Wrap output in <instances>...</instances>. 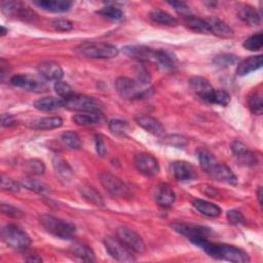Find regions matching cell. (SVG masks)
I'll return each mask as SVG.
<instances>
[{
  "label": "cell",
  "mask_w": 263,
  "mask_h": 263,
  "mask_svg": "<svg viewBox=\"0 0 263 263\" xmlns=\"http://www.w3.org/2000/svg\"><path fill=\"white\" fill-rule=\"evenodd\" d=\"M196 246L209 256L218 260H225L235 263H246L250 261L248 253L234 246L211 242L209 239L201 240Z\"/></svg>",
  "instance_id": "6da1fadb"
},
{
  "label": "cell",
  "mask_w": 263,
  "mask_h": 263,
  "mask_svg": "<svg viewBox=\"0 0 263 263\" xmlns=\"http://www.w3.org/2000/svg\"><path fill=\"white\" fill-rule=\"evenodd\" d=\"M41 225L46 229L47 232L51 233L55 237L61 239H71L75 236L76 227L74 224L64 221L60 218L53 217L51 215H41L39 217Z\"/></svg>",
  "instance_id": "7a4b0ae2"
},
{
  "label": "cell",
  "mask_w": 263,
  "mask_h": 263,
  "mask_svg": "<svg viewBox=\"0 0 263 263\" xmlns=\"http://www.w3.org/2000/svg\"><path fill=\"white\" fill-rule=\"evenodd\" d=\"M1 238L8 247L17 251H25L31 245V238L27 232L14 224L2 227Z\"/></svg>",
  "instance_id": "3957f363"
},
{
  "label": "cell",
  "mask_w": 263,
  "mask_h": 263,
  "mask_svg": "<svg viewBox=\"0 0 263 263\" xmlns=\"http://www.w3.org/2000/svg\"><path fill=\"white\" fill-rule=\"evenodd\" d=\"M76 49L80 54L86 58L100 60L115 58L119 52L115 45L105 42H84Z\"/></svg>",
  "instance_id": "277c9868"
},
{
  "label": "cell",
  "mask_w": 263,
  "mask_h": 263,
  "mask_svg": "<svg viewBox=\"0 0 263 263\" xmlns=\"http://www.w3.org/2000/svg\"><path fill=\"white\" fill-rule=\"evenodd\" d=\"M114 85L117 93L126 100L140 99L149 91L148 84H144L139 79L133 80L128 77H118Z\"/></svg>",
  "instance_id": "5b68a950"
},
{
  "label": "cell",
  "mask_w": 263,
  "mask_h": 263,
  "mask_svg": "<svg viewBox=\"0 0 263 263\" xmlns=\"http://www.w3.org/2000/svg\"><path fill=\"white\" fill-rule=\"evenodd\" d=\"M171 226L176 232L187 237L195 246L199 241L208 239L211 234L210 228H208L205 226L193 224V223H186V222L178 221V222H174Z\"/></svg>",
  "instance_id": "8992f818"
},
{
  "label": "cell",
  "mask_w": 263,
  "mask_h": 263,
  "mask_svg": "<svg viewBox=\"0 0 263 263\" xmlns=\"http://www.w3.org/2000/svg\"><path fill=\"white\" fill-rule=\"evenodd\" d=\"M64 103L65 108L81 112H101L104 106L103 103L97 98L78 93L64 100Z\"/></svg>",
  "instance_id": "52a82bcc"
},
{
  "label": "cell",
  "mask_w": 263,
  "mask_h": 263,
  "mask_svg": "<svg viewBox=\"0 0 263 263\" xmlns=\"http://www.w3.org/2000/svg\"><path fill=\"white\" fill-rule=\"evenodd\" d=\"M102 186L109 192L113 197L127 198L130 196V190L127 185L118 177L114 176L109 172L100 174L99 176Z\"/></svg>",
  "instance_id": "ba28073f"
},
{
  "label": "cell",
  "mask_w": 263,
  "mask_h": 263,
  "mask_svg": "<svg viewBox=\"0 0 263 263\" xmlns=\"http://www.w3.org/2000/svg\"><path fill=\"white\" fill-rule=\"evenodd\" d=\"M104 246L108 254L118 262H134L136 261L133 251H130L123 242L118 238L107 236L104 239Z\"/></svg>",
  "instance_id": "9c48e42d"
},
{
  "label": "cell",
  "mask_w": 263,
  "mask_h": 263,
  "mask_svg": "<svg viewBox=\"0 0 263 263\" xmlns=\"http://www.w3.org/2000/svg\"><path fill=\"white\" fill-rule=\"evenodd\" d=\"M116 234L117 238L123 242L130 251L138 254H143L145 252L146 247L142 237L133 229L126 226H120L117 228Z\"/></svg>",
  "instance_id": "30bf717a"
},
{
  "label": "cell",
  "mask_w": 263,
  "mask_h": 263,
  "mask_svg": "<svg viewBox=\"0 0 263 263\" xmlns=\"http://www.w3.org/2000/svg\"><path fill=\"white\" fill-rule=\"evenodd\" d=\"M1 11L7 16H13L24 21H33L36 17L33 10L18 1H2Z\"/></svg>",
  "instance_id": "8fae6325"
},
{
  "label": "cell",
  "mask_w": 263,
  "mask_h": 263,
  "mask_svg": "<svg viewBox=\"0 0 263 263\" xmlns=\"http://www.w3.org/2000/svg\"><path fill=\"white\" fill-rule=\"evenodd\" d=\"M134 163L138 172L147 177L155 176L159 173L158 160L151 154L142 152L135 156Z\"/></svg>",
  "instance_id": "7c38bea8"
},
{
  "label": "cell",
  "mask_w": 263,
  "mask_h": 263,
  "mask_svg": "<svg viewBox=\"0 0 263 263\" xmlns=\"http://www.w3.org/2000/svg\"><path fill=\"white\" fill-rule=\"evenodd\" d=\"M172 176L180 182H186L196 178L197 174L194 166L184 160H177L170 165Z\"/></svg>",
  "instance_id": "4fadbf2b"
},
{
  "label": "cell",
  "mask_w": 263,
  "mask_h": 263,
  "mask_svg": "<svg viewBox=\"0 0 263 263\" xmlns=\"http://www.w3.org/2000/svg\"><path fill=\"white\" fill-rule=\"evenodd\" d=\"M189 84L192 88V90L203 101L211 103L213 102L214 93H215V88L211 85L209 80H206L203 77L195 76L192 77L189 80Z\"/></svg>",
  "instance_id": "5bb4252c"
},
{
  "label": "cell",
  "mask_w": 263,
  "mask_h": 263,
  "mask_svg": "<svg viewBox=\"0 0 263 263\" xmlns=\"http://www.w3.org/2000/svg\"><path fill=\"white\" fill-rule=\"evenodd\" d=\"M152 63L165 71L175 70L178 67L177 57L175 53L166 49H155Z\"/></svg>",
  "instance_id": "9a60e30c"
},
{
  "label": "cell",
  "mask_w": 263,
  "mask_h": 263,
  "mask_svg": "<svg viewBox=\"0 0 263 263\" xmlns=\"http://www.w3.org/2000/svg\"><path fill=\"white\" fill-rule=\"evenodd\" d=\"M212 178L228 185H236L237 178L234 173L224 163L216 162L208 173Z\"/></svg>",
  "instance_id": "2e32d148"
},
{
  "label": "cell",
  "mask_w": 263,
  "mask_h": 263,
  "mask_svg": "<svg viewBox=\"0 0 263 263\" xmlns=\"http://www.w3.org/2000/svg\"><path fill=\"white\" fill-rule=\"evenodd\" d=\"M37 71L46 80L59 81L64 76V71L62 67L58 63L51 61H46L39 64L37 67Z\"/></svg>",
  "instance_id": "e0dca14e"
},
{
  "label": "cell",
  "mask_w": 263,
  "mask_h": 263,
  "mask_svg": "<svg viewBox=\"0 0 263 263\" xmlns=\"http://www.w3.org/2000/svg\"><path fill=\"white\" fill-rule=\"evenodd\" d=\"M124 54L141 62H151L154 55V49L144 45H127L122 48Z\"/></svg>",
  "instance_id": "ac0fdd59"
},
{
  "label": "cell",
  "mask_w": 263,
  "mask_h": 263,
  "mask_svg": "<svg viewBox=\"0 0 263 263\" xmlns=\"http://www.w3.org/2000/svg\"><path fill=\"white\" fill-rule=\"evenodd\" d=\"M135 120L139 126H141L146 132H148L154 136L160 137V136L164 135L165 129H164L163 125L157 119H155L149 115H137L135 117Z\"/></svg>",
  "instance_id": "d6986e66"
},
{
  "label": "cell",
  "mask_w": 263,
  "mask_h": 263,
  "mask_svg": "<svg viewBox=\"0 0 263 263\" xmlns=\"http://www.w3.org/2000/svg\"><path fill=\"white\" fill-rule=\"evenodd\" d=\"M10 83L13 86L29 90V91H40L43 89L42 83L30 75L17 74L10 78Z\"/></svg>",
  "instance_id": "ffe728a7"
},
{
  "label": "cell",
  "mask_w": 263,
  "mask_h": 263,
  "mask_svg": "<svg viewBox=\"0 0 263 263\" xmlns=\"http://www.w3.org/2000/svg\"><path fill=\"white\" fill-rule=\"evenodd\" d=\"M205 22L208 23L210 33L220 38H231L234 36V31L220 18L215 16L208 17Z\"/></svg>",
  "instance_id": "44dd1931"
},
{
  "label": "cell",
  "mask_w": 263,
  "mask_h": 263,
  "mask_svg": "<svg viewBox=\"0 0 263 263\" xmlns=\"http://www.w3.org/2000/svg\"><path fill=\"white\" fill-rule=\"evenodd\" d=\"M231 151L233 155L238 159V161L246 165H254L257 162L255 154L239 141H234L231 144Z\"/></svg>",
  "instance_id": "7402d4cb"
},
{
  "label": "cell",
  "mask_w": 263,
  "mask_h": 263,
  "mask_svg": "<svg viewBox=\"0 0 263 263\" xmlns=\"http://www.w3.org/2000/svg\"><path fill=\"white\" fill-rule=\"evenodd\" d=\"M262 64L263 58L261 54L248 57L247 59H243L238 63L236 67V74L238 76H245L247 74H250L251 72L260 69L262 67Z\"/></svg>",
  "instance_id": "603a6c76"
},
{
  "label": "cell",
  "mask_w": 263,
  "mask_h": 263,
  "mask_svg": "<svg viewBox=\"0 0 263 263\" xmlns=\"http://www.w3.org/2000/svg\"><path fill=\"white\" fill-rule=\"evenodd\" d=\"M237 15L245 24L252 27L258 26L261 22L260 14L253 6L249 4H240L237 7Z\"/></svg>",
  "instance_id": "cb8c5ba5"
},
{
  "label": "cell",
  "mask_w": 263,
  "mask_h": 263,
  "mask_svg": "<svg viewBox=\"0 0 263 263\" xmlns=\"http://www.w3.org/2000/svg\"><path fill=\"white\" fill-rule=\"evenodd\" d=\"M34 4L42 8L43 10L50 11V12H58V13L66 12L72 6V2L67 0H40V1H35Z\"/></svg>",
  "instance_id": "d4e9b609"
},
{
  "label": "cell",
  "mask_w": 263,
  "mask_h": 263,
  "mask_svg": "<svg viewBox=\"0 0 263 263\" xmlns=\"http://www.w3.org/2000/svg\"><path fill=\"white\" fill-rule=\"evenodd\" d=\"M52 164H53V168H54L57 176L63 182L66 183V182L71 181V179L74 176V173H73V170L71 168V166L67 163V161H65L62 157L57 155L53 157Z\"/></svg>",
  "instance_id": "484cf974"
},
{
  "label": "cell",
  "mask_w": 263,
  "mask_h": 263,
  "mask_svg": "<svg viewBox=\"0 0 263 263\" xmlns=\"http://www.w3.org/2000/svg\"><path fill=\"white\" fill-rule=\"evenodd\" d=\"M175 199H176V194L168 185L162 184L157 188L155 193V201L159 205L163 208H167L174 203Z\"/></svg>",
  "instance_id": "4316f807"
},
{
  "label": "cell",
  "mask_w": 263,
  "mask_h": 263,
  "mask_svg": "<svg viewBox=\"0 0 263 263\" xmlns=\"http://www.w3.org/2000/svg\"><path fill=\"white\" fill-rule=\"evenodd\" d=\"M63 125V119L58 116L53 117H43L35 119L31 122L30 126L34 129L39 130H48V129H54L58 127H61Z\"/></svg>",
  "instance_id": "83f0119b"
},
{
  "label": "cell",
  "mask_w": 263,
  "mask_h": 263,
  "mask_svg": "<svg viewBox=\"0 0 263 263\" xmlns=\"http://www.w3.org/2000/svg\"><path fill=\"white\" fill-rule=\"evenodd\" d=\"M64 100L54 97H44L34 102V107L40 111H54L64 107Z\"/></svg>",
  "instance_id": "f1b7e54d"
},
{
  "label": "cell",
  "mask_w": 263,
  "mask_h": 263,
  "mask_svg": "<svg viewBox=\"0 0 263 263\" xmlns=\"http://www.w3.org/2000/svg\"><path fill=\"white\" fill-rule=\"evenodd\" d=\"M149 18L157 24L164 25V26H170V27H175L178 25V21L176 17L171 15L168 12L159 9V8H154L149 12Z\"/></svg>",
  "instance_id": "f546056e"
},
{
  "label": "cell",
  "mask_w": 263,
  "mask_h": 263,
  "mask_svg": "<svg viewBox=\"0 0 263 263\" xmlns=\"http://www.w3.org/2000/svg\"><path fill=\"white\" fill-rule=\"evenodd\" d=\"M193 206L202 215L210 217V218H215L218 217L221 214V209L213 203L210 202L208 200H203V199H195L193 201Z\"/></svg>",
  "instance_id": "4dcf8cb0"
},
{
  "label": "cell",
  "mask_w": 263,
  "mask_h": 263,
  "mask_svg": "<svg viewBox=\"0 0 263 263\" xmlns=\"http://www.w3.org/2000/svg\"><path fill=\"white\" fill-rule=\"evenodd\" d=\"M71 251L76 257H78L79 259H81L83 261H86V262L96 261L93 251L87 245H85L83 242H79V241L74 242L71 247Z\"/></svg>",
  "instance_id": "1f68e13d"
},
{
  "label": "cell",
  "mask_w": 263,
  "mask_h": 263,
  "mask_svg": "<svg viewBox=\"0 0 263 263\" xmlns=\"http://www.w3.org/2000/svg\"><path fill=\"white\" fill-rule=\"evenodd\" d=\"M72 120L77 125H91L99 123L102 120V114L101 112H82L79 114H76L72 117Z\"/></svg>",
  "instance_id": "d6a6232c"
},
{
  "label": "cell",
  "mask_w": 263,
  "mask_h": 263,
  "mask_svg": "<svg viewBox=\"0 0 263 263\" xmlns=\"http://www.w3.org/2000/svg\"><path fill=\"white\" fill-rule=\"evenodd\" d=\"M184 22H185V25L190 30H192L194 32L201 33V34L210 33L208 23L203 18H200L198 16H195V15L191 14V15H188V16L184 17Z\"/></svg>",
  "instance_id": "836d02e7"
},
{
  "label": "cell",
  "mask_w": 263,
  "mask_h": 263,
  "mask_svg": "<svg viewBox=\"0 0 263 263\" xmlns=\"http://www.w3.org/2000/svg\"><path fill=\"white\" fill-rule=\"evenodd\" d=\"M196 153H197L200 167L205 173H209V171L212 168V166L217 162V159L209 150H206L204 148H199Z\"/></svg>",
  "instance_id": "e575fe53"
},
{
  "label": "cell",
  "mask_w": 263,
  "mask_h": 263,
  "mask_svg": "<svg viewBox=\"0 0 263 263\" xmlns=\"http://www.w3.org/2000/svg\"><path fill=\"white\" fill-rule=\"evenodd\" d=\"M81 195L83 198H85L88 202L97 205V206H103L104 205V200L102 195L92 187L90 186H82L80 188Z\"/></svg>",
  "instance_id": "d590c367"
},
{
  "label": "cell",
  "mask_w": 263,
  "mask_h": 263,
  "mask_svg": "<svg viewBox=\"0 0 263 263\" xmlns=\"http://www.w3.org/2000/svg\"><path fill=\"white\" fill-rule=\"evenodd\" d=\"M61 140L70 149L79 150L82 147V142H81L80 137L73 130H68V132H65L64 134H62Z\"/></svg>",
  "instance_id": "8d00e7d4"
},
{
  "label": "cell",
  "mask_w": 263,
  "mask_h": 263,
  "mask_svg": "<svg viewBox=\"0 0 263 263\" xmlns=\"http://www.w3.org/2000/svg\"><path fill=\"white\" fill-rule=\"evenodd\" d=\"M97 13L105 18H108L110 21H116V22L121 21L124 16L122 10L113 5H107V6L103 7L102 9L98 10Z\"/></svg>",
  "instance_id": "74e56055"
},
{
  "label": "cell",
  "mask_w": 263,
  "mask_h": 263,
  "mask_svg": "<svg viewBox=\"0 0 263 263\" xmlns=\"http://www.w3.org/2000/svg\"><path fill=\"white\" fill-rule=\"evenodd\" d=\"M22 184L26 188H28L29 190H32L34 192H37V193H40V194L49 193V188L45 184L33 179L32 177H27V178L23 179Z\"/></svg>",
  "instance_id": "f35d334b"
},
{
  "label": "cell",
  "mask_w": 263,
  "mask_h": 263,
  "mask_svg": "<svg viewBox=\"0 0 263 263\" xmlns=\"http://www.w3.org/2000/svg\"><path fill=\"white\" fill-rule=\"evenodd\" d=\"M248 106L250 111L255 115H261L263 111L262 96L259 92H253L248 98Z\"/></svg>",
  "instance_id": "ab89813d"
},
{
  "label": "cell",
  "mask_w": 263,
  "mask_h": 263,
  "mask_svg": "<svg viewBox=\"0 0 263 263\" xmlns=\"http://www.w3.org/2000/svg\"><path fill=\"white\" fill-rule=\"evenodd\" d=\"M109 129L113 135H116L119 137H125L128 133L129 125L124 120L112 119L109 121Z\"/></svg>",
  "instance_id": "60d3db41"
},
{
  "label": "cell",
  "mask_w": 263,
  "mask_h": 263,
  "mask_svg": "<svg viewBox=\"0 0 263 263\" xmlns=\"http://www.w3.org/2000/svg\"><path fill=\"white\" fill-rule=\"evenodd\" d=\"M243 47L251 51L260 50L263 46V35L261 32H258L249 38H247L243 42Z\"/></svg>",
  "instance_id": "b9f144b4"
},
{
  "label": "cell",
  "mask_w": 263,
  "mask_h": 263,
  "mask_svg": "<svg viewBox=\"0 0 263 263\" xmlns=\"http://www.w3.org/2000/svg\"><path fill=\"white\" fill-rule=\"evenodd\" d=\"M53 88H54L57 95L63 100H67V99L76 95L74 89L67 82H64V81H61V80L55 81V83L53 85Z\"/></svg>",
  "instance_id": "7bdbcfd3"
},
{
  "label": "cell",
  "mask_w": 263,
  "mask_h": 263,
  "mask_svg": "<svg viewBox=\"0 0 263 263\" xmlns=\"http://www.w3.org/2000/svg\"><path fill=\"white\" fill-rule=\"evenodd\" d=\"M230 103V95L224 89H215L212 104L227 106Z\"/></svg>",
  "instance_id": "ee69618b"
},
{
  "label": "cell",
  "mask_w": 263,
  "mask_h": 263,
  "mask_svg": "<svg viewBox=\"0 0 263 263\" xmlns=\"http://www.w3.org/2000/svg\"><path fill=\"white\" fill-rule=\"evenodd\" d=\"M164 144L166 145H171L174 147H179V148H183L184 146H186L187 144V140L186 138H184L183 136H179V135H170L163 138L162 141Z\"/></svg>",
  "instance_id": "f6af8a7d"
},
{
  "label": "cell",
  "mask_w": 263,
  "mask_h": 263,
  "mask_svg": "<svg viewBox=\"0 0 263 263\" xmlns=\"http://www.w3.org/2000/svg\"><path fill=\"white\" fill-rule=\"evenodd\" d=\"M236 62V57L230 53H223L214 58V63L220 67H228Z\"/></svg>",
  "instance_id": "bcb514c9"
},
{
  "label": "cell",
  "mask_w": 263,
  "mask_h": 263,
  "mask_svg": "<svg viewBox=\"0 0 263 263\" xmlns=\"http://www.w3.org/2000/svg\"><path fill=\"white\" fill-rule=\"evenodd\" d=\"M27 167L29 173L33 175H42L45 171L44 163L38 159H30L27 161Z\"/></svg>",
  "instance_id": "7dc6e473"
},
{
  "label": "cell",
  "mask_w": 263,
  "mask_h": 263,
  "mask_svg": "<svg viewBox=\"0 0 263 263\" xmlns=\"http://www.w3.org/2000/svg\"><path fill=\"white\" fill-rule=\"evenodd\" d=\"M229 223L234 224V225H245L246 224V219L243 215L241 214L240 211L238 210H230L227 212L226 215Z\"/></svg>",
  "instance_id": "c3c4849f"
},
{
  "label": "cell",
  "mask_w": 263,
  "mask_h": 263,
  "mask_svg": "<svg viewBox=\"0 0 263 263\" xmlns=\"http://www.w3.org/2000/svg\"><path fill=\"white\" fill-rule=\"evenodd\" d=\"M168 4L174 7V9L176 10V12L180 15H182L183 17H186L188 15H191V9L190 7L182 1H173V2H168Z\"/></svg>",
  "instance_id": "681fc988"
},
{
  "label": "cell",
  "mask_w": 263,
  "mask_h": 263,
  "mask_svg": "<svg viewBox=\"0 0 263 263\" xmlns=\"http://www.w3.org/2000/svg\"><path fill=\"white\" fill-rule=\"evenodd\" d=\"M1 212L3 215L11 218H21L24 216V213L18 208L6 203L1 204Z\"/></svg>",
  "instance_id": "f907efd6"
},
{
  "label": "cell",
  "mask_w": 263,
  "mask_h": 263,
  "mask_svg": "<svg viewBox=\"0 0 263 263\" xmlns=\"http://www.w3.org/2000/svg\"><path fill=\"white\" fill-rule=\"evenodd\" d=\"M1 188L3 190L11 191V192H17L20 190V185L9 177L2 175L1 177Z\"/></svg>",
  "instance_id": "816d5d0a"
},
{
  "label": "cell",
  "mask_w": 263,
  "mask_h": 263,
  "mask_svg": "<svg viewBox=\"0 0 263 263\" xmlns=\"http://www.w3.org/2000/svg\"><path fill=\"white\" fill-rule=\"evenodd\" d=\"M51 26L58 30V31H63V32H66V31H70L73 29V24L72 22L68 21V20H65V18H59V20H54L51 22Z\"/></svg>",
  "instance_id": "f5cc1de1"
},
{
  "label": "cell",
  "mask_w": 263,
  "mask_h": 263,
  "mask_svg": "<svg viewBox=\"0 0 263 263\" xmlns=\"http://www.w3.org/2000/svg\"><path fill=\"white\" fill-rule=\"evenodd\" d=\"M16 121L14 120L13 116L10 114H2L1 115V125L3 127H9L12 125H15Z\"/></svg>",
  "instance_id": "db71d44e"
},
{
  "label": "cell",
  "mask_w": 263,
  "mask_h": 263,
  "mask_svg": "<svg viewBox=\"0 0 263 263\" xmlns=\"http://www.w3.org/2000/svg\"><path fill=\"white\" fill-rule=\"evenodd\" d=\"M96 148H97L98 154L103 157L106 153V146H105L104 141L99 136H96Z\"/></svg>",
  "instance_id": "11a10c76"
},
{
  "label": "cell",
  "mask_w": 263,
  "mask_h": 263,
  "mask_svg": "<svg viewBox=\"0 0 263 263\" xmlns=\"http://www.w3.org/2000/svg\"><path fill=\"white\" fill-rule=\"evenodd\" d=\"M26 261L28 262H41L42 259L38 256V255H35V254H30L28 255L26 258H25Z\"/></svg>",
  "instance_id": "9f6ffc18"
},
{
  "label": "cell",
  "mask_w": 263,
  "mask_h": 263,
  "mask_svg": "<svg viewBox=\"0 0 263 263\" xmlns=\"http://www.w3.org/2000/svg\"><path fill=\"white\" fill-rule=\"evenodd\" d=\"M261 192H262V189H261V187H259L258 192H257V195H258V199H259V203H260V204H261V199H262V194H261Z\"/></svg>",
  "instance_id": "6f0895ef"
},
{
  "label": "cell",
  "mask_w": 263,
  "mask_h": 263,
  "mask_svg": "<svg viewBox=\"0 0 263 263\" xmlns=\"http://www.w3.org/2000/svg\"><path fill=\"white\" fill-rule=\"evenodd\" d=\"M0 29H1V31H0V33H1V36H4V35H5L7 32H8V30H7V29H5L3 26H1V28H0Z\"/></svg>",
  "instance_id": "680465c9"
}]
</instances>
